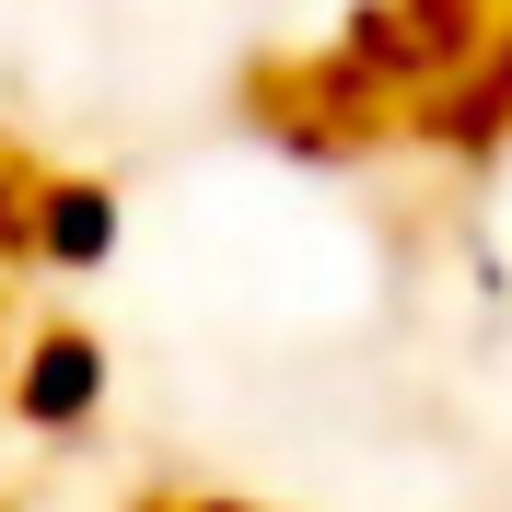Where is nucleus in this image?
<instances>
[{"instance_id": "nucleus-6", "label": "nucleus", "mask_w": 512, "mask_h": 512, "mask_svg": "<svg viewBox=\"0 0 512 512\" xmlns=\"http://www.w3.org/2000/svg\"><path fill=\"white\" fill-rule=\"evenodd\" d=\"M163 512H268V501H222V489H198V501H163Z\"/></svg>"}, {"instance_id": "nucleus-2", "label": "nucleus", "mask_w": 512, "mask_h": 512, "mask_svg": "<svg viewBox=\"0 0 512 512\" xmlns=\"http://www.w3.org/2000/svg\"><path fill=\"white\" fill-rule=\"evenodd\" d=\"M12 408H24V431H82L105 408V338H82V326L24 338L12 350Z\"/></svg>"}, {"instance_id": "nucleus-4", "label": "nucleus", "mask_w": 512, "mask_h": 512, "mask_svg": "<svg viewBox=\"0 0 512 512\" xmlns=\"http://www.w3.org/2000/svg\"><path fill=\"white\" fill-rule=\"evenodd\" d=\"M431 128H443L454 152H489V140H512V35H501V47H478L454 82H431Z\"/></svg>"}, {"instance_id": "nucleus-3", "label": "nucleus", "mask_w": 512, "mask_h": 512, "mask_svg": "<svg viewBox=\"0 0 512 512\" xmlns=\"http://www.w3.org/2000/svg\"><path fill=\"white\" fill-rule=\"evenodd\" d=\"M128 233L117 187L105 175H35V210H24V256L35 268H105Z\"/></svg>"}, {"instance_id": "nucleus-5", "label": "nucleus", "mask_w": 512, "mask_h": 512, "mask_svg": "<svg viewBox=\"0 0 512 512\" xmlns=\"http://www.w3.org/2000/svg\"><path fill=\"white\" fill-rule=\"evenodd\" d=\"M24 210H35V187H24V163L0 152V245H24Z\"/></svg>"}, {"instance_id": "nucleus-1", "label": "nucleus", "mask_w": 512, "mask_h": 512, "mask_svg": "<svg viewBox=\"0 0 512 512\" xmlns=\"http://www.w3.org/2000/svg\"><path fill=\"white\" fill-rule=\"evenodd\" d=\"M478 59V12L466 0H373L350 24V59H338V82H454V70Z\"/></svg>"}, {"instance_id": "nucleus-7", "label": "nucleus", "mask_w": 512, "mask_h": 512, "mask_svg": "<svg viewBox=\"0 0 512 512\" xmlns=\"http://www.w3.org/2000/svg\"><path fill=\"white\" fill-rule=\"evenodd\" d=\"M0 396H12V350H0Z\"/></svg>"}]
</instances>
